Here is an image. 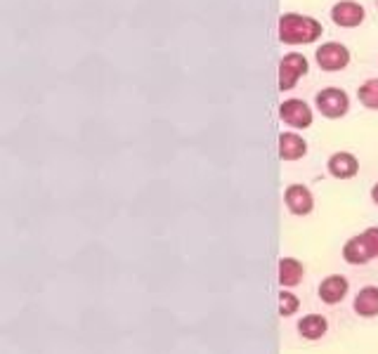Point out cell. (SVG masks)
<instances>
[{"label":"cell","instance_id":"cell-13","mask_svg":"<svg viewBox=\"0 0 378 354\" xmlns=\"http://www.w3.org/2000/svg\"><path fill=\"white\" fill-rule=\"evenodd\" d=\"M355 312L360 316H376L378 314V288L367 286L355 297Z\"/></svg>","mask_w":378,"mask_h":354},{"label":"cell","instance_id":"cell-4","mask_svg":"<svg viewBox=\"0 0 378 354\" xmlns=\"http://www.w3.org/2000/svg\"><path fill=\"white\" fill-rule=\"evenodd\" d=\"M314 62L326 74H336V71H343L350 64V50L343 42H336V40L321 42L317 52H314Z\"/></svg>","mask_w":378,"mask_h":354},{"label":"cell","instance_id":"cell-8","mask_svg":"<svg viewBox=\"0 0 378 354\" xmlns=\"http://www.w3.org/2000/svg\"><path fill=\"white\" fill-rule=\"evenodd\" d=\"M326 170H328V175L336 177V180H350V177H355L360 173V161H357L355 154L338 152L326 161Z\"/></svg>","mask_w":378,"mask_h":354},{"label":"cell","instance_id":"cell-7","mask_svg":"<svg viewBox=\"0 0 378 354\" xmlns=\"http://www.w3.org/2000/svg\"><path fill=\"white\" fill-rule=\"evenodd\" d=\"M284 203L293 215H310L314 208V196L305 184H291L284 191Z\"/></svg>","mask_w":378,"mask_h":354},{"label":"cell","instance_id":"cell-19","mask_svg":"<svg viewBox=\"0 0 378 354\" xmlns=\"http://www.w3.org/2000/svg\"><path fill=\"white\" fill-rule=\"evenodd\" d=\"M376 5H378V0H376Z\"/></svg>","mask_w":378,"mask_h":354},{"label":"cell","instance_id":"cell-3","mask_svg":"<svg viewBox=\"0 0 378 354\" xmlns=\"http://www.w3.org/2000/svg\"><path fill=\"white\" fill-rule=\"evenodd\" d=\"M307 71H310V62H307V57H303L300 52L284 55L282 62H279V90L282 92L293 90L298 85L300 78L307 76Z\"/></svg>","mask_w":378,"mask_h":354},{"label":"cell","instance_id":"cell-10","mask_svg":"<svg viewBox=\"0 0 378 354\" xmlns=\"http://www.w3.org/2000/svg\"><path fill=\"white\" fill-rule=\"evenodd\" d=\"M345 295H348V279H345V276L331 274V276H326V279L319 283V297L326 304L340 302Z\"/></svg>","mask_w":378,"mask_h":354},{"label":"cell","instance_id":"cell-2","mask_svg":"<svg viewBox=\"0 0 378 354\" xmlns=\"http://www.w3.org/2000/svg\"><path fill=\"white\" fill-rule=\"evenodd\" d=\"M314 106L324 118H343L348 116L350 111V97L343 88H321L317 95H314Z\"/></svg>","mask_w":378,"mask_h":354},{"label":"cell","instance_id":"cell-5","mask_svg":"<svg viewBox=\"0 0 378 354\" xmlns=\"http://www.w3.org/2000/svg\"><path fill=\"white\" fill-rule=\"evenodd\" d=\"M279 118H282L284 125L293 127V130H305V127L312 125L314 113H312V106L307 102H303V99H298V97H291L279 104Z\"/></svg>","mask_w":378,"mask_h":354},{"label":"cell","instance_id":"cell-18","mask_svg":"<svg viewBox=\"0 0 378 354\" xmlns=\"http://www.w3.org/2000/svg\"><path fill=\"white\" fill-rule=\"evenodd\" d=\"M371 201L378 205V182L374 184V189H371Z\"/></svg>","mask_w":378,"mask_h":354},{"label":"cell","instance_id":"cell-16","mask_svg":"<svg viewBox=\"0 0 378 354\" xmlns=\"http://www.w3.org/2000/svg\"><path fill=\"white\" fill-rule=\"evenodd\" d=\"M298 297L289 293V290H282L279 293V314L282 316H291V314H296L298 312Z\"/></svg>","mask_w":378,"mask_h":354},{"label":"cell","instance_id":"cell-11","mask_svg":"<svg viewBox=\"0 0 378 354\" xmlns=\"http://www.w3.org/2000/svg\"><path fill=\"white\" fill-rule=\"evenodd\" d=\"M343 258H345V262H350V265H367L374 255H371L362 234H357V236H353L345 246H343Z\"/></svg>","mask_w":378,"mask_h":354},{"label":"cell","instance_id":"cell-17","mask_svg":"<svg viewBox=\"0 0 378 354\" xmlns=\"http://www.w3.org/2000/svg\"><path fill=\"white\" fill-rule=\"evenodd\" d=\"M362 236H364V241H367L371 255L378 258V227H369L367 232H362Z\"/></svg>","mask_w":378,"mask_h":354},{"label":"cell","instance_id":"cell-15","mask_svg":"<svg viewBox=\"0 0 378 354\" xmlns=\"http://www.w3.org/2000/svg\"><path fill=\"white\" fill-rule=\"evenodd\" d=\"M357 99H360V104L364 106V109L378 111V78H369V81H364L360 85V90H357Z\"/></svg>","mask_w":378,"mask_h":354},{"label":"cell","instance_id":"cell-12","mask_svg":"<svg viewBox=\"0 0 378 354\" xmlns=\"http://www.w3.org/2000/svg\"><path fill=\"white\" fill-rule=\"evenodd\" d=\"M305 274V267L296 258H282L279 260V283L282 286H298Z\"/></svg>","mask_w":378,"mask_h":354},{"label":"cell","instance_id":"cell-6","mask_svg":"<svg viewBox=\"0 0 378 354\" xmlns=\"http://www.w3.org/2000/svg\"><path fill=\"white\" fill-rule=\"evenodd\" d=\"M364 19H367V12L355 0H340L331 7V21L340 28H357L362 26Z\"/></svg>","mask_w":378,"mask_h":354},{"label":"cell","instance_id":"cell-1","mask_svg":"<svg viewBox=\"0 0 378 354\" xmlns=\"http://www.w3.org/2000/svg\"><path fill=\"white\" fill-rule=\"evenodd\" d=\"M277 31H279V40L286 42V45H310V42L321 38L324 28L310 14L284 12L279 17Z\"/></svg>","mask_w":378,"mask_h":354},{"label":"cell","instance_id":"cell-9","mask_svg":"<svg viewBox=\"0 0 378 354\" xmlns=\"http://www.w3.org/2000/svg\"><path fill=\"white\" fill-rule=\"evenodd\" d=\"M305 154H307V142L298 132L279 135V159L282 161H298Z\"/></svg>","mask_w":378,"mask_h":354},{"label":"cell","instance_id":"cell-14","mask_svg":"<svg viewBox=\"0 0 378 354\" xmlns=\"http://www.w3.org/2000/svg\"><path fill=\"white\" fill-rule=\"evenodd\" d=\"M328 329V324H326V319L321 316V314H307L303 316L298 321V331H300V336L307 338V340H317L321 338L326 333Z\"/></svg>","mask_w":378,"mask_h":354}]
</instances>
